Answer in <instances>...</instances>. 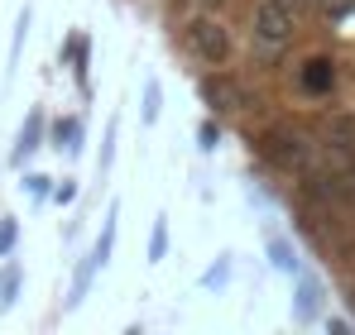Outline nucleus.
Returning a JSON list of instances; mask_svg holds the SVG:
<instances>
[{"label": "nucleus", "instance_id": "nucleus-1", "mask_svg": "<svg viewBox=\"0 0 355 335\" xmlns=\"http://www.w3.org/2000/svg\"><path fill=\"white\" fill-rule=\"evenodd\" d=\"M297 34H302V10L288 0H259L250 15V53L259 67H279L293 53Z\"/></svg>", "mask_w": 355, "mask_h": 335}, {"label": "nucleus", "instance_id": "nucleus-2", "mask_svg": "<svg viewBox=\"0 0 355 335\" xmlns=\"http://www.w3.org/2000/svg\"><path fill=\"white\" fill-rule=\"evenodd\" d=\"M259 154L279 168V172H307V168H317V139L302 125H293V120H279V125L264 129Z\"/></svg>", "mask_w": 355, "mask_h": 335}, {"label": "nucleus", "instance_id": "nucleus-3", "mask_svg": "<svg viewBox=\"0 0 355 335\" xmlns=\"http://www.w3.org/2000/svg\"><path fill=\"white\" fill-rule=\"evenodd\" d=\"M182 48L197 57L202 67H231L236 57V39H231V24L216 19V15H192L182 24Z\"/></svg>", "mask_w": 355, "mask_h": 335}, {"label": "nucleus", "instance_id": "nucleus-4", "mask_svg": "<svg viewBox=\"0 0 355 335\" xmlns=\"http://www.w3.org/2000/svg\"><path fill=\"white\" fill-rule=\"evenodd\" d=\"M336 57L331 53H307L297 62V91L302 96H312V101H327L331 91H336Z\"/></svg>", "mask_w": 355, "mask_h": 335}, {"label": "nucleus", "instance_id": "nucleus-5", "mask_svg": "<svg viewBox=\"0 0 355 335\" xmlns=\"http://www.w3.org/2000/svg\"><path fill=\"white\" fill-rule=\"evenodd\" d=\"M197 91H202V101L211 106V115H236L240 111V87H236V77H226V67H211L202 82H197Z\"/></svg>", "mask_w": 355, "mask_h": 335}, {"label": "nucleus", "instance_id": "nucleus-6", "mask_svg": "<svg viewBox=\"0 0 355 335\" xmlns=\"http://www.w3.org/2000/svg\"><path fill=\"white\" fill-rule=\"evenodd\" d=\"M44 125H49V120H44L39 106L24 115V125H19V134H15V149H10V163H15V168H24L39 149H44Z\"/></svg>", "mask_w": 355, "mask_h": 335}, {"label": "nucleus", "instance_id": "nucleus-7", "mask_svg": "<svg viewBox=\"0 0 355 335\" xmlns=\"http://www.w3.org/2000/svg\"><path fill=\"white\" fill-rule=\"evenodd\" d=\"M322 307H327V287L317 278H307V273H297V302H293V311H297V321L307 326V321H317L322 316Z\"/></svg>", "mask_w": 355, "mask_h": 335}, {"label": "nucleus", "instance_id": "nucleus-8", "mask_svg": "<svg viewBox=\"0 0 355 335\" xmlns=\"http://www.w3.org/2000/svg\"><path fill=\"white\" fill-rule=\"evenodd\" d=\"M82 144H87V125H82V115H62V120H53V149H58V154L77 159Z\"/></svg>", "mask_w": 355, "mask_h": 335}, {"label": "nucleus", "instance_id": "nucleus-9", "mask_svg": "<svg viewBox=\"0 0 355 335\" xmlns=\"http://www.w3.org/2000/svg\"><path fill=\"white\" fill-rule=\"evenodd\" d=\"M116 221H120V211L111 206V211H106V225H101V235H96V244H92V264H96V269L111 264V249H116Z\"/></svg>", "mask_w": 355, "mask_h": 335}, {"label": "nucleus", "instance_id": "nucleus-10", "mask_svg": "<svg viewBox=\"0 0 355 335\" xmlns=\"http://www.w3.org/2000/svg\"><path fill=\"white\" fill-rule=\"evenodd\" d=\"M19 287H24V269L15 259H5V269H0V311H10L19 302Z\"/></svg>", "mask_w": 355, "mask_h": 335}, {"label": "nucleus", "instance_id": "nucleus-11", "mask_svg": "<svg viewBox=\"0 0 355 335\" xmlns=\"http://www.w3.org/2000/svg\"><path fill=\"white\" fill-rule=\"evenodd\" d=\"M269 264H274V269H284V273H302V269H297L293 244H288L284 235H269Z\"/></svg>", "mask_w": 355, "mask_h": 335}, {"label": "nucleus", "instance_id": "nucleus-12", "mask_svg": "<svg viewBox=\"0 0 355 335\" xmlns=\"http://www.w3.org/2000/svg\"><path fill=\"white\" fill-rule=\"evenodd\" d=\"M307 5H312L327 24H341V19H351V15H355V0H307Z\"/></svg>", "mask_w": 355, "mask_h": 335}, {"label": "nucleus", "instance_id": "nucleus-13", "mask_svg": "<svg viewBox=\"0 0 355 335\" xmlns=\"http://www.w3.org/2000/svg\"><path fill=\"white\" fill-rule=\"evenodd\" d=\"M164 259H168V221L159 216L149 230V264H164Z\"/></svg>", "mask_w": 355, "mask_h": 335}, {"label": "nucleus", "instance_id": "nucleus-14", "mask_svg": "<svg viewBox=\"0 0 355 335\" xmlns=\"http://www.w3.org/2000/svg\"><path fill=\"white\" fill-rule=\"evenodd\" d=\"M15 249H19V221L0 216V259H15Z\"/></svg>", "mask_w": 355, "mask_h": 335}, {"label": "nucleus", "instance_id": "nucleus-15", "mask_svg": "<svg viewBox=\"0 0 355 335\" xmlns=\"http://www.w3.org/2000/svg\"><path fill=\"white\" fill-rule=\"evenodd\" d=\"M24 192H29V201H49L53 197V177L49 172H24Z\"/></svg>", "mask_w": 355, "mask_h": 335}, {"label": "nucleus", "instance_id": "nucleus-16", "mask_svg": "<svg viewBox=\"0 0 355 335\" xmlns=\"http://www.w3.org/2000/svg\"><path fill=\"white\" fill-rule=\"evenodd\" d=\"M116 139H120V125L111 120V125H106V139H101V159H96V172H101V177L111 172V159H116Z\"/></svg>", "mask_w": 355, "mask_h": 335}, {"label": "nucleus", "instance_id": "nucleus-17", "mask_svg": "<svg viewBox=\"0 0 355 335\" xmlns=\"http://www.w3.org/2000/svg\"><path fill=\"white\" fill-rule=\"evenodd\" d=\"M29 19H34V10L24 5V10H19V19H15V44H10V67L19 62V48H24V34H29Z\"/></svg>", "mask_w": 355, "mask_h": 335}, {"label": "nucleus", "instance_id": "nucleus-18", "mask_svg": "<svg viewBox=\"0 0 355 335\" xmlns=\"http://www.w3.org/2000/svg\"><path fill=\"white\" fill-rule=\"evenodd\" d=\"M164 111V91H159V82H144V125H154Z\"/></svg>", "mask_w": 355, "mask_h": 335}, {"label": "nucleus", "instance_id": "nucleus-19", "mask_svg": "<svg viewBox=\"0 0 355 335\" xmlns=\"http://www.w3.org/2000/svg\"><path fill=\"white\" fill-rule=\"evenodd\" d=\"M216 139H221V125H216V120H202V125H197V149H202V154H211V149H216Z\"/></svg>", "mask_w": 355, "mask_h": 335}, {"label": "nucleus", "instance_id": "nucleus-20", "mask_svg": "<svg viewBox=\"0 0 355 335\" xmlns=\"http://www.w3.org/2000/svg\"><path fill=\"white\" fill-rule=\"evenodd\" d=\"M72 197H77V182H72V177H62V187H53V201H62V206H67Z\"/></svg>", "mask_w": 355, "mask_h": 335}, {"label": "nucleus", "instance_id": "nucleus-21", "mask_svg": "<svg viewBox=\"0 0 355 335\" xmlns=\"http://www.w3.org/2000/svg\"><path fill=\"white\" fill-rule=\"evenodd\" d=\"M327 331H336V335H351V331H355V321H346V316H331V321H327Z\"/></svg>", "mask_w": 355, "mask_h": 335}, {"label": "nucleus", "instance_id": "nucleus-22", "mask_svg": "<svg viewBox=\"0 0 355 335\" xmlns=\"http://www.w3.org/2000/svg\"><path fill=\"white\" fill-rule=\"evenodd\" d=\"M207 282H211V287H216V282H226V259H221V264H216V269L207 273Z\"/></svg>", "mask_w": 355, "mask_h": 335}, {"label": "nucleus", "instance_id": "nucleus-23", "mask_svg": "<svg viewBox=\"0 0 355 335\" xmlns=\"http://www.w3.org/2000/svg\"><path fill=\"white\" fill-rule=\"evenodd\" d=\"M288 5H297V10H312V5H307V0H288Z\"/></svg>", "mask_w": 355, "mask_h": 335}, {"label": "nucleus", "instance_id": "nucleus-24", "mask_svg": "<svg viewBox=\"0 0 355 335\" xmlns=\"http://www.w3.org/2000/svg\"><path fill=\"white\" fill-rule=\"evenodd\" d=\"M346 302H351V311H355V292H351V297H346Z\"/></svg>", "mask_w": 355, "mask_h": 335}]
</instances>
